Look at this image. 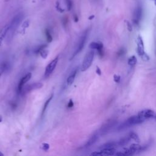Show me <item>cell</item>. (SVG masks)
Returning a JSON list of instances; mask_svg holds the SVG:
<instances>
[{
  "instance_id": "cell-1",
  "label": "cell",
  "mask_w": 156,
  "mask_h": 156,
  "mask_svg": "<svg viewBox=\"0 0 156 156\" xmlns=\"http://www.w3.org/2000/svg\"><path fill=\"white\" fill-rule=\"evenodd\" d=\"M144 121V120L140 117L138 115H134L132 116H130L129 118L127 120L124 121L122 123H121L117 128L118 130H123L126 128L130 127L131 126H133L135 125H138L140 124L143 123Z\"/></svg>"
},
{
  "instance_id": "cell-2",
  "label": "cell",
  "mask_w": 156,
  "mask_h": 156,
  "mask_svg": "<svg viewBox=\"0 0 156 156\" xmlns=\"http://www.w3.org/2000/svg\"><path fill=\"white\" fill-rule=\"evenodd\" d=\"M23 18V15L22 13H18V15H16V16H15L13 18L10 23L9 24V30H8L7 35L9 40H10L12 38L14 32H15L16 28L18 27L20 23L22 21Z\"/></svg>"
},
{
  "instance_id": "cell-3",
  "label": "cell",
  "mask_w": 156,
  "mask_h": 156,
  "mask_svg": "<svg viewBox=\"0 0 156 156\" xmlns=\"http://www.w3.org/2000/svg\"><path fill=\"white\" fill-rule=\"evenodd\" d=\"M88 30L87 29L82 33V35L80 36L79 40L78 41L76 48L75 49V51H74L71 57L70 58V60H72L76 55H77L80 52L82 51V50L83 49V48L85 46V44L86 43V41H87V39L88 37Z\"/></svg>"
},
{
  "instance_id": "cell-4",
  "label": "cell",
  "mask_w": 156,
  "mask_h": 156,
  "mask_svg": "<svg viewBox=\"0 0 156 156\" xmlns=\"http://www.w3.org/2000/svg\"><path fill=\"white\" fill-rule=\"evenodd\" d=\"M94 56V51H93V49L89 51L86 54V55L84 57L82 67H81V70L82 71H85L90 68V66L92 64Z\"/></svg>"
},
{
  "instance_id": "cell-5",
  "label": "cell",
  "mask_w": 156,
  "mask_h": 156,
  "mask_svg": "<svg viewBox=\"0 0 156 156\" xmlns=\"http://www.w3.org/2000/svg\"><path fill=\"white\" fill-rule=\"evenodd\" d=\"M116 124V121L115 119H111L106 122L99 129V133L101 135H104L107 133Z\"/></svg>"
},
{
  "instance_id": "cell-6",
  "label": "cell",
  "mask_w": 156,
  "mask_h": 156,
  "mask_svg": "<svg viewBox=\"0 0 156 156\" xmlns=\"http://www.w3.org/2000/svg\"><path fill=\"white\" fill-rule=\"evenodd\" d=\"M58 60V57L57 56L55 58H54L47 65V66L45 68L44 71V77L47 78L53 72L54 69L55 68L57 62Z\"/></svg>"
},
{
  "instance_id": "cell-7",
  "label": "cell",
  "mask_w": 156,
  "mask_h": 156,
  "mask_svg": "<svg viewBox=\"0 0 156 156\" xmlns=\"http://www.w3.org/2000/svg\"><path fill=\"white\" fill-rule=\"evenodd\" d=\"M43 83L41 82H34L31 84L24 85L21 90V94H26L34 90L40 89L43 87Z\"/></svg>"
},
{
  "instance_id": "cell-8",
  "label": "cell",
  "mask_w": 156,
  "mask_h": 156,
  "mask_svg": "<svg viewBox=\"0 0 156 156\" xmlns=\"http://www.w3.org/2000/svg\"><path fill=\"white\" fill-rule=\"evenodd\" d=\"M140 117H141L144 121L148 119H156V113L150 109H146L141 110L138 113Z\"/></svg>"
},
{
  "instance_id": "cell-9",
  "label": "cell",
  "mask_w": 156,
  "mask_h": 156,
  "mask_svg": "<svg viewBox=\"0 0 156 156\" xmlns=\"http://www.w3.org/2000/svg\"><path fill=\"white\" fill-rule=\"evenodd\" d=\"M142 16V8L140 6H138L135 8L133 12V21L135 24H138Z\"/></svg>"
},
{
  "instance_id": "cell-10",
  "label": "cell",
  "mask_w": 156,
  "mask_h": 156,
  "mask_svg": "<svg viewBox=\"0 0 156 156\" xmlns=\"http://www.w3.org/2000/svg\"><path fill=\"white\" fill-rule=\"evenodd\" d=\"M32 77V74L30 73H27L26 74L20 81L18 85V93H21V90L23 88V87L25 85V83H27L31 78Z\"/></svg>"
},
{
  "instance_id": "cell-11",
  "label": "cell",
  "mask_w": 156,
  "mask_h": 156,
  "mask_svg": "<svg viewBox=\"0 0 156 156\" xmlns=\"http://www.w3.org/2000/svg\"><path fill=\"white\" fill-rule=\"evenodd\" d=\"M115 149H100V151L94 152L91 154V155H110L115 154Z\"/></svg>"
},
{
  "instance_id": "cell-12",
  "label": "cell",
  "mask_w": 156,
  "mask_h": 156,
  "mask_svg": "<svg viewBox=\"0 0 156 156\" xmlns=\"http://www.w3.org/2000/svg\"><path fill=\"white\" fill-rule=\"evenodd\" d=\"M136 51L138 54L141 57L146 52H144V43L142 39V37L141 36H138L137 38V48Z\"/></svg>"
},
{
  "instance_id": "cell-13",
  "label": "cell",
  "mask_w": 156,
  "mask_h": 156,
  "mask_svg": "<svg viewBox=\"0 0 156 156\" xmlns=\"http://www.w3.org/2000/svg\"><path fill=\"white\" fill-rule=\"evenodd\" d=\"M98 139V133L97 132H95L89 138V140L87 141V142L85 144L84 147H90V146H92L93 144H94L96 142Z\"/></svg>"
},
{
  "instance_id": "cell-14",
  "label": "cell",
  "mask_w": 156,
  "mask_h": 156,
  "mask_svg": "<svg viewBox=\"0 0 156 156\" xmlns=\"http://www.w3.org/2000/svg\"><path fill=\"white\" fill-rule=\"evenodd\" d=\"M89 48L91 49H96L97 51H99L103 49V44L100 41L91 42L89 45Z\"/></svg>"
},
{
  "instance_id": "cell-15",
  "label": "cell",
  "mask_w": 156,
  "mask_h": 156,
  "mask_svg": "<svg viewBox=\"0 0 156 156\" xmlns=\"http://www.w3.org/2000/svg\"><path fill=\"white\" fill-rule=\"evenodd\" d=\"M9 28V24H7L0 31V45L1 44V43H2V40L4 39V38L5 37V36L7 34Z\"/></svg>"
},
{
  "instance_id": "cell-16",
  "label": "cell",
  "mask_w": 156,
  "mask_h": 156,
  "mask_svg": "<svg viewBox=\"0 0 156 156\" xmlns=\"http://www.w3.org/2000/svg\"><path fill=\"white\" fill-rule=\"evenodd\" d=\"M77 68L75 69L72 72V73L68 76V79L66 80V83H67V84L68 85H71L73 83V82H74V80L75 79L76 76L77 74Z\"/></svg>"
},
{
  "instance_id": "cell-17",
  "label": "cell",
  "mask_w": 156,
  "mask_h": 156,
  "mask_svg": "<svg viewBox=\"0 0 156 156\" xmlns=\"http://www.w3.org/2000/svg\"><path fill=\"white\" fill-rule=\"evenodd\" d=\"M131 140V138L130 136V135H129L128 136H124L122 138H121L119 141L118 143H117L119 146H125L126 144H127Z\"/></svg>"
},
{
  "instance_id": "cell-18",
  "label": "cell",
  "mask_w": 156,
  "mask_h": 156,
  "mask_svg": "<svg viewBox=\"0 0 156 156\" xmlns=\"http://www.w3.org/2000/svg\"><path fill=\"white\" fill-rule=\"evenodd\" d=\"M116 145H118L117 143L115 142L112 141V142H108L107 143L104 144L103 145L99 147L100 149H113L114 148Z\"/></svg>"
},
{
  "instance_id": "cell-19",
  "label": "cell",
  "mask_w": 156,
  "mask_h": 156,
  "mask_svg": "<svg viewBox=\"0 0 156 156\" xmlns=\"http://www.w3.org/2000/svg\"><path fill=\"white\" fill-rule=\"evenodd\" d=\"M53 96H54V94L52 93V94H51V96L49 97V98L46 101V102H44V105H43V110H42V116L44 115V113H45L47 108H48V105L49 104L51 101L52 100V98H53Z\"/></svg>"
},
{
  "instance_id": "cell-20",
  "label": "cell",
  "mask_w": 156,
  "mask_h": 156,
  "mask_svg": "<svg viewBox=\"0 0 156 156\" xmlns=\"http://www.w3.org/2000/svg\"><path fill=\"white\" fill-rule=\"evenodd\" d=\"M128 64L131 66H133L136 64L137 62V59L136 58V57L135 55H133L132 57H130L129 59H128Z\"/></svg>"
},
{
  "instance_id": "cell-21",
  "label": "cell",
  "mask_w": 156,
  "mask_h": 156,
  "mask_svg": "<svg viewBox=\"0 0 156 156\" xmlns=\"http://www.w3.org/2000/svg\"><path fill=\"white\" fill-rule=\"evenodd\" d=\"M129 135H130L131 139H133V140H135L136 142H138V143L140 142V138H139L138 135H137L136 133H135V132H130V133H129Z\"/></svg>"
},
{
  "instance_id": "cell-22",
  "label": "cell",
  "mask_w": 156,
  "mask_h": 156,
  "mask_svg": "<svg viewBox=\"0 0 156 156\" xmlns=\"http://www.w3.org/2000/svg\"><path fill=\"white\" fill-rule=\"evenodd\" d=\"M48 52H49V51H48L47 49H46L44 48V49H42V50L40 52V55L41 56L42 58H46L47 57L48 55Z\"/></svg>"
},
{
  "instance_id": "cell-23",
  "label": "cell",
  "mask_w": 156,
  "mask_h": 156,
  "mask_svg": "<svg viewBox=\"0 0 156 156\" xmlns=\"http://www.w3.org/2000/svg\"><path fill=\"white\" fill-rule=\"evenodd\" d=\"M7 68V64L5 63H2L0 64V77L2 73L5 71Z\"/></svg>"
},
{
  "instance_id": "cell-24",
  "label": "cell",
  "mask_w": 156,
  "mask_h": 156,
  "mask_svg": "<svg viewBox=\"0 0 156 156\" xmlns=\"http://www.w3.org/2000/svg\"><path fill=\"white\" fill-rule=\"evenodd\" d=\"M45 34H46V40L48 41V43H50L52 41V36H51V34L50 33V32L46 29V31H45Z\"/></svg>"
},
{
  "instance_id": "cell-25",
  "label": "cell",
  "mask_w": 156,
  "mask_h": 156,
  "mask_svg": "<svg viewBox=\"0 0 156 156\" xmlns=\"http://www.w3.org/2000/svg\"><path fill=\"white\" fill-rule=\"evenodd\" d=\"M41 149L44 151H46L49 149V145L48 144V143H43L41 145Z\"/></svg>"
},
{
  "instance_id": "cell-26",
  "label": "cell",
  "mask_w": 156,
  "mask_h": 156,
  "mask_svg": "<svg viewBox=\"0 0 156 156\" xmlns=\"http://www.w3.org/2000/svg\"><path fill=\"white\" fill-rule=\"evenodd\" d=\"M66 4L68 10H70L72 7V1L71 0H66Z\"/></svg>"
},
{
  "instance_id": "cell-27",
  "label": "cell",
  "mask_w": 156,
  "mask_h": 156,
  "mask_svg": "<svg viewBox=\"0 0 156 156\" xmlns=\"http://www.w3.org/2000/svg\"><path fill=\"white\" fill-rule=\"evenodd\" d=\"M141 57L144 61H147V60H149V55L146 53L144 54L142 56H141Z\"/></svg>"
},
{
  "instance_id": "cell-28",
  "label": "cell",
  "mask_w": 156,
  "mask_h": 156,
  "mask_svg": "<svg viewBox=\"0 0 156 156\" xmlns=\"http://www.w3.org/2000/svg\"><path fill=\"white\" fill-rule=\"evenodd\" d=\"M114 81L116 82V83H119V81H120V79H121V77L118 75H114Z\"/></svg>"
},
{
  "instance_id": "cell-29",
  "label": "cell",
  "mask_w": 156,
  "mask_h": 156,
  "mask_svg": "<svg viewBox=\"0 0 156 156\" xmlns=\"http://www.w3.org/2000/svg\"><path fill=\"white\" fill-rule=\"evenodd\" d=\"M124 52H125V50H124L123 48H122V49H121L118 51V55H119V56L122 55H123V54H124Z\"/></svg>"
},
{
  "instance_id": "cell-30",
  "label": "cell",
  "mask_w": 156,
  "mask_h": 156,
  "mask_svg": "<svg viewBox=\"0 0 156 156\" xmlns=\"http://www.w3.org/2000/svg\"><path fill=\"white\" fill-rule=\"evenodd\" d=\"M127 23V29L129 31H132V25L130 24V23L129 22V21H127L126 22Z\"/></svg>"
},
{
  "instance_id": "cell-31",
  "label": "cell",
  "mask_w": 156,
  "mask_h": 156,
  "mask_svg": "<svg viewBox=\"0 0 156 156\" xmlns=\"http://www.w3.org/2000/svg\"><path fill=\"white\" fill-rule=\"evenodd\" d=\"M73 106V102L72 100L70 99L69 101V102H68V108H71V107H72Z\"/></svg>"
},
{
  "instance_id": "cell-32",
  "label": "cell",
  "mask_w": 156,
  "mask_h": 156,
  "mask_svg": "<svg viewBox=\"0 0 156 156\" xmlns=\"http://www.w3.org/2000/svg\"><path fill=\"white\" fill-rule=\"evenodd\" d=\"M96 73H97L98 75H101V71L100 68H99V67H98V66H97V68H96Z\"/></svg>"
},
{
  "instance_id": "cell-33",
  "label": "cell",
  "mask_w": 156,
  "mask_h": 156,
  "mask_svg": "<svg viewBox=\"0 0 156 156\" xmlns=\"http://www.w3.org/2000/svg\"><path fill=\"white\" fill-rule=\"evenodd\" d=\"M3 155H4V154H3L0 151V156H2Z\"/></svg>"
},
{
  "instance_id": "cell-34",
  "label": "cell",
  "mask_w": 156,
  "mask_h": 156,
  "mask_svg": "<svg viewBox=\"0 0 156 156\" xmlns=\"http://www.w3.org/2000/svg\"><path fill=\"white\" fill-rule=\"evenodd\" d=\"M154 1V4H155V5H156V0H153Z\"/></svg>"
},
{
  "instance_id": "cell-35",
  "label": "cell",
  "mask_w": 156,
  "mask_h": 156,
  "mask_svg": "<svg viewBox=\"0 0 156 156\" xmlns=\"http://www.w3.org/2000/svg\"><path fill=\"white\" fill-rule=\"evenodd\" d=\"M1 120H2V117L0 116V122L1 121Z\"/></svg>"
}]
</instances>
